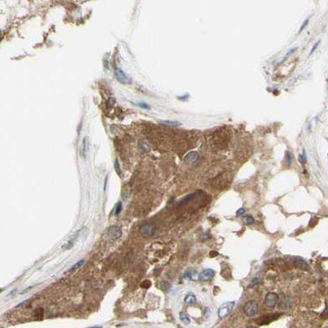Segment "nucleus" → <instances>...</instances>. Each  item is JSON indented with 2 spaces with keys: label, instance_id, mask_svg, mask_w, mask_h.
I'll list each match as a JSON object with an SVG mask.
<instances>
[{
  "label": "nucleus",
  "instance_id": "obj_6",
  "mask_svg": "<svg viewBox=\"0 0 328 328\" xmlns=\"http://www.w3.org/2000/svg\"><path fill=\"white\" fill-rule=\"evenodd\" d=\"M214 270H212V269H205L204 270L199 274V280L200 281H208V280H211L213 277L214 276Z\"/></svg>",
  "mask_w": 328,
  "mask_h": 328
},
{
  "label": "nucleus",
  "instance_id": "obj_26",
  "mask_svg": "<svg viewBox=\"0 0 328 328\" xmlns=\"http://www.w3.org/2000/svg\"><path fill=\"white\" fill-rule=\"evenodd\" d=\"M90 328H102L101 326H93V327H90Z\"/></svg>",
  "mask_w": 328,
  "mask_h": 328
},
{
  "label": "nucleus",
  "instance_id": "obj_3",
  "mask_svg": "<svg viewBox=\"0 0 328 328\" xmlns=\"http://www.w3.org/2000/svg\"><path fill=\"white\" fill-rule=\"evenodd\" d=\"M115 77H116V80L120 84H129L131 83L130 77L127 74H125V72L121 70L120 68H116L115 69Z\"/></svg>",
  "mask_w": 328,
  "mask_h": 328
},
{
  "label": "nucleus",
  "instance_id": "obj_7",
  "mask_svg": "<svg viewBox=\"0 0 328 328\" xmlns=\"http://www.w3.org/2000/svg\"><path fill=\"white\" fill-rule=\"evenodd\" d=\"M154 229L155 228L153 226L146 224V225H143L139 229V232L144 237H151L154 233Z\"/></svg>",
  "mask_w": 328,
  "mask_h": 328
},
{
  "label": "nucleus",
  "instance_id": "obj_24",
  "mask_svg": "<svg viewBox=\"0 0 328 328\" xmlns=\"http://www.w3.org/2000/svg\"><path fill=\"white\" fill-rule=\"evenodd\" d=\"M308 19H307V20H306V21H305V23H302V26H301V28H300V30H299V32H302V29H303V28H304V27H305V26H306V25H307V24H308Z\"/></svg>",
  "mask_w": 328,
  "mask_h": 328
},
{
  "label": "nucleus",
  "instance_id": "obj_5",
  "mask_svg": "<svg viewBox=\"0 0 328 328\" xmlns=\"http://www.w3.org/2000/svg\"><path fill=\"white\" fill-rule=\"evenodd\" d=\"M108 236L112 239H118L122 236V231L118 226H111L108 229Z\"/></svg>",
  "mask_w": 328,
  "mask_h": 328
},
{
  "label": "nucleus",
  "instance_id": "obj_21",
  "mask_svg": "<svg viewBox=\"0 0 328 328\" xmlns=\"http://www.w3.org/2000/svg\"><path fill=\"white\" fill-rule=\"evenodd\" d=\"M251 284H252V285H257V284H260V281H259V280H258L257 278H254L253 280H251Z\"/></svg>",
  "mask_w": 328,
  "mask_h": 328
},
{
  "label": "nucleus",
  "instance_id": "obj_16",
  "mask_svg": "<svg viewBox=\"0 0 328 328\" xmlns=\"http://www.w3.org/2000/svg\"><path fill=\"white\" fill-rule=\"evenodd\" d=\"M293 155L291 154L290 153H287L286 154V165L288 167H290L291 166V163H292V159H293Z\"/></svg>",
  "mask_w": 328,
  "mask_h": 328
},
{
  "label": "nucleus",
  "instance_id": "obj_23",
  "mask_svg": "<svg viewBox=\"0 0 328 328\" xmlns=\"http://www.w3.org/2000/svg\"><path fill=\"white\" fill-rule=\"evenodd\" d=\"M138 106H140V107H142V108H144V109H149V106H148L147 104H145V103H143V102L138 103Z\"/></svg>",
  "mask_w": 328,
  "mask_h": 328
},
{
  "label": "nucleus",
  "instance_id": "obj_12",
  "mask_svg": "<svg viewBox=\"0 0 328 328\" xmlns=\"http://www.w3.org/2000/svg\"><path fill=\"white\" fill-rule=\"evenodd\" d=\"M84 262H85V260H84V259H83V260H81V261H77V263H75L73 266L71 267L70 269L68 270V271H69V272H72V271H75V270H78L80 267L83 266V265L84 264Z\"/></svg>",
  "mask_w": 328,
  "mask_h": 328
},
{
  "label": "nucleus",
  "instance_id": "obj_19",
  "mask_svg": "<svg viewBox=\"0 0 328 328\" xmlns=\"http://www.w3.org/2000/svg\"><path fill=\"white\" fill-rule=\"evenodd\" d=\"M299 162H302V163H304V162H306L305 152H303V155H302V154L299 155Z\"/></svg>",
  "mask_w": 328,
  "mask_h": 328
},
{
  "label": "nucleus",
  "instance_id": "obj_22",
  "mask_svg": "<svg viewBox=\"0 0 328 328\" xmlns=\"http://www.w3.org/2000/svg\"><path fill=\"white\" fill-rule=\"evenodd\" d=\"M115 168H116V172L118 174H120V169L119 163L117 162V161H116V162H115Z\"/></svg>",
  "mask_w": 328,
  "mask_h": 328
},
{
  "label": "nucleus",
  "instance_id": "obj_11",
  "mask_svg": "<svg viewBox=\"0 0 328 328\" xmlns=\"http://www.w3.org/2000/svg\"><path fill=\"white\" fill-rule=\"evenodd\" d=\"M184 301L188 303V304H194L196 302V296L194 295L193 293H188L186 297H185V299Z\"/></svg>",
  "mask_w": 328,
  "mask_h": 328
},
{
  "label": "nucleus",
  "instance_id": "obj_2",
  "mask_svg": "<svg viewBox=\"0 0 328 328\" xmlns=\"http://www.w3.org/2000/svg\"><path fill=\"white\" fill-rule=\"evenodd\" d=\"M234 307V302H229L224 303L219 308L218 311V315L220 318H223L226 316H228L230 312L232 311Z\"/></svg>",
  "mask_w": 328,
  "mask_h": 328
},
{
  "label": "nucleus",
  "instance_id": "obj_27",
  "mask_svg": "<svg viewBox=\"0 0 328 328\" xmlns=\"http://www.w3.org/2000/svg\"><path fill=\"white\" fill-rule=\"evenodd\" d=\"M247 328H256V327H254V326H248Z\"/></svg>",
  "mask_w": 328,
  "mask_h": 328
},
{
  "label": "nucleus",
  "instance_id": "obj_25",
  "mask_svg": "<svg viewBox=\"0 0 328 328\" xmlns=\"http://www.w3.org/2000/svg\"><path fill=\"white\" fill-rule=\"evenodd\" d=\"M319 42H320V41L317 42V43H316L315 45H314V46H313V48L312 49V50H311V52H310V55H312V53H313V51H314V50H316V48H317V45H318Z\"/></svg>",
  "mask_w": 328,
  "mask_h": 328
},
{
  "label": "nucleus",
  "instance_id": "obj_10",
  "mask_svg": "<svg viewBox=\"0 0 328 328\" xmlns=\"http://www.w3.org/2000/svg\"><path fill=\"white\" fill-rule=\"evenodd\" d=\"M294 264L296 265V266H298L302 270H307L308 269L307 262L305 261H303L301 258H296L295 261H294Z\"/></svg>",
  "mask_w": 328,
  "mask_h": 328
},
{
  "label": "nucleus",
  "instance_id": "obj_15",
  "mask_svg": "<svg viewBox=\"0 0 328 328\" xmlns=\"http://www.w3.org/2000/svg\"><path fill=\"white\" fill-rule=\"evenodd\" d=\"M254 218L251 215H247L243 218V223H244L246 225H250L251 223H254Z\"/></svg>",
  "mask_w": 328,
  "mask_h": 328
},
{
  "label": "nucleus",
  "instance_id": "obj_1",
  "mask_svg": "<svg viewBox=\"0 0 328 328\" xmlns=\"http://www.w3.org/2000/svg\"><path fill=\"white\" fill-rule=\"evenodd\" d=\"M258 311L257 302L254 300H250L245 304L243 312L248 317H254Z\"/></svg>",
  "mask_w": 328,
  "mask_h": 328
},
{
  "label": "nucleus",
  "instance_id": "obj_20",
  "mask_svg": "<svg viewBox=\"0 0 328 328\" xmlns=\"http://www.w3.org/2000/svg\"><path fill=\"white\" fill-rule=\"evenodd\" d=\"M245 209H239L237 211V213H236V215L238 216V217H240V216H242L243 214H245Z\"/></svg>",
  "mask_w": 328,
  "mask_h": 328
},
{
  "label": "nucleus",
  "instance_id": "obj_18",
  "mask_svg": "<svg viewBox=\"0 0 328 328\" xmlns=\"http://www.w3.org/2000/svg\"><path fill=\"white\" fill-rule=\"evenodd\" d=\"M121 209H122V204H121V202H119L117 204V206H116V214H119L120 211H121Z\"/></svg>",
  "mask_w": 328,
  "mask_h": 328
},
{
  "label": "nucleus",
  "instance_id": "obj_9",
  "mask_svg": "<svg viewBox=\"0 0 328 328\" xmlns=\"http://www.w3.org/2000/svg\"><path fill=\"white\" fill-rule=\"evenodd\" d=\"M88 148H89V141H88V138H84V140H83V144H82V148H81V155L85 158L86 157V154H87V151H88Z\"/></svg>",
  "mask_w": 328,
  "mask_h": 328
},
{
  "label": "nucleus",
  "instance_id": "obj_4",
  "mask_svg": "<svg viewBox=\"0 0 328 328\" xmlns=\"http://www.w3.org/2000/svg\"><path fill=\"white\" fill-rule=\"evenodd\" d=\"M279 300V296L275 293H268L266 297V305L269 308H273L275 306H276L277 302Z\"/></svg>",
  "mask_w": 328,
  "mask_h": 328
},
{
  "label": "nucleus",
  "instance_id": "obj_17",
  "mask_svg": "<svg viewBox=\"0 0 328 328\" xmlns=\"http://www.w3.org/2000/svg\"><path fill=\"white\" fill-rule=\"evenodd\" d=\"M35 317L37 319H41L42 317H43V309L40 308V309H37V310H35Z\"/></svg>",
  "mask_w": 328,
  "mask_h": 328
},
{
  "label": "nucleus",
  "instance_id": "obj_14",
  "mask_svg": "<svg viewBox=\"0 0 328 328\" xmlns=\"http://www.w3.org/2000/svg\"><path fill=\"white\" fill-rule=\"evenodd\" d=\"M179 316H180V319H181V321L182 322H184L185 324H189L190 322V318L188 317V316L185 313V312H180V314H179Z\"/></svg>",
  "mask_w": 328,
  "mask_h": 328
},
{
  "label": "nucleus",
  "instance_id": "obj_13",
  "mask_svg": "<svg viewBox=\"0 0 328 328\" xmlns=\"http://www.w3.org/2000/svg\"><path fill=\"white\" fill-rule=\"evenodd\" d=\"M161 124L167 126H178L181 125L180 122L174 121V120H162V121H161Z\"/></svg>",
  "mask_w": 328,
  "mask_h": 328
},
{
  "label": "nucleus",
  "instance_id": "obj_8",
  "mask_svg": "<svg viewBox=\"0 0 328 328\" xmlns=\"http://www.w3.org/2000/svg\"><path fill=\"white\" fill-rule=\"evenodd\" d=\"M199 155L196 152H190L184 158V162L188 165L195 163L199 159Z\"/></svg>",
  "mask_w": 328,
  "mask_h": 328
}]
</instances>
